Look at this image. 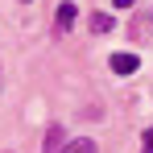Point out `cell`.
Segmentation results:
<instances>
[{
    "instance_id": "obj_3",
    "label": "cell",
    "mask_w": 153,
    "mask_h": 153,
    "mask_svg": "<svg viewBox=\"0 0 153 153\" xmlns=\"http://www.w3.org/2000/svg\"><path fill=\"white\" fill-rule=\"evenodd\" d=\"M62 153H95V141L91 137H75V141H66Z\"/></svg>"
},
{
    "instance_id": "obj_6",
    "label": "cell",
    "mask_w": 153,
    "mask_h": 153,
    "mask_svg": "<svg viewBox=\"0 0 153 153\" xmlns=\"http://www.w3.org/2000/svg\"><path fill=\"white\" fill-rule=\"evenodd\" d=\"M141 153H153V128H145V141H141Z\"/></svg>"
},
{
    "instance_id": "obj_4",
    "label": "cell",
    "mask_w": 153,
    "mask_h": 153,
    "mask_svg": "<svg viewBox=\"0 0 153 153\" xmlns=\"http://www.w3.org/2000/svg\"><path fill=\"white\" fill-rule=\"evenodd\" d=\"M62 145H66V141H62V128L50 124V132H46V153H62Z\"/></svg>"
},
{
    "instance_id": "obj_5",
    "label": "cell",
    "mask_w": 153,
    "mask_h": 153,
    "mask_svg": "<svg viewBox=\"0 0 153 153\" xmlns=\"http://www.w3.org/2000/svg\"><path fill=\"white\" fill-rule=\"evenodd\" d=\"M91 29L95 33H112V17L108 13H91Z\"/></svg>"
},
{
    "instance_id": "obj_7",
    "label": "cell",
    "mask_w": 153,
    "mask_h": 153,
    "mask_svg": "<svg viewBox=\"0 0 153 153\" xmlns=\"http://www.w3.org/2000/svg\"><path fill=\"white\" fill-rule=\"evenodd\" d=\"M112 4H116V8H132L137 0H112Z\"/></svg>"
},
{
    "instance_id": "obj_2",
    "label": "cell",
    "mask_w": 153,
    "mask_h": 153,
    "mask_svg": "<svg viewBox=\"0 0 153 153\" xmlns=\"http://www.w3.org/2000/svg\"><path fill=\"white\" fill-rule=\"evenodd\" d=\"M75 17H79V8L71 4V0H62V4L54 8V29H58V33H66V29L75 25Z\"/></svg>"
},
{
    "instance_id": "obj_1",
    "label": "cell",
    "mask_w": 153,
    "mask_h": 153,
    "mask_svg": "<svg viewBox=\"0 0 153 153\" xmlns=\"http://www.w3.org/2000/svg\"><path fill=\"white\" fill-rule=\"evenodd\" d=\"M108 62H112V71H116V75H137V66H141V58H137V54H128V50H116Z\"/></svg>"
}]
</instances>
